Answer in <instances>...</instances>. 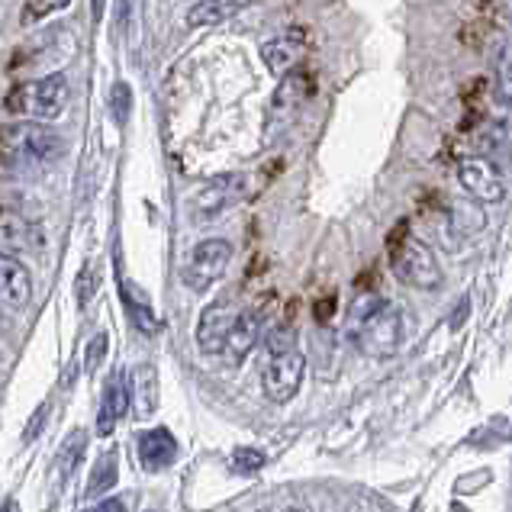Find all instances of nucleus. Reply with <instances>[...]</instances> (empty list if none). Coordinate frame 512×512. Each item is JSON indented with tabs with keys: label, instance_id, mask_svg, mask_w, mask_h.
Wrapping results in <instances>:
<instances>
[{
	"label": "nucleus",
	"instance_id": "1",
	"mask_svg": "<svg viewBox=\"0 0 512 512\" xmlns=\"http://www.w3.org/2000/svg\"><path fill=\"white\" fill-rule=\"evenodd\" d=\"M62 152V136L46 123L23 120L0 129V174L7 178H23V174L49 168L62 158Z\"/></svg>",
	"mask_w": 512,
	"mask_h": 512
},
{
	"label": "nucleus",
	"instance_id": "2",
	"mask_svg": "<svg viewBox=\"0 0 512 512\" xmlns=\"http://www.w3.org/2000/svg\"><path fill=\"white\" fill-rule=\"evenodd\" d=\"M409 232V223H397V229L390 232L387 239V252H390V268L393 274L400 277L406 287L413 290H438L445 281L442 274V265H438V258L432 248L416 239V236H406Z\"/></svg>",
	"mask_w": 512,
	"mask_h": 512
},
{
	"label": "nucleus",
	"instance_id": "3",
	"mask_svg": "<svg viewBox=\"0 0 512 512\" xmlns=\"http://www.w3.org/2000/svg\"><path fill=\"white\" fill-rule=\"evenodd\" d=\"M71 100V87L65 75H46L36 81H23L10 91L7 97V110L26 116L33 123H52L65 113Z\"/></svg>",
	"mask_w": 512,
	"mask_h": 512
},
{
	"label": "nucleus",
	"instance_id": "4",
	"mask_svg": "<svg viewBox=\"0 0 512 512\" xmlns=\"http://www.w3.org/2000/svg\"><path fill=\"white\" fill-rule=\"evenodd\" d=\"M316 91V84L310 78V71H290V75L281 78V84L274 87L271 104H268V120H265V145H274L281 139L290 126L297 123V116L303 110V104L310 100V94Z\"/></svg>",
	"mask_w": 512,
	"mask_h": 512
},
{
	"label": "nucleus",
	"instance_id": "5",
	"mask_svg": "<svg viewBox=\"0 0 512 512\" xmlns=\"http://www.w3.org/2000/svg\"><path fill=\"white\" fill-rule=\"evenodd\" d=\"M400 342H403V313L393 303L380 306V310L355 335L358 351H361V355H368L371 361L393 358V355H397Z\"/></svg>",
	"mask_w": 512,
	"mask_h": 512
},
{
	"label": "nucleus",
	"instance_id": "6",
	"mask_svg": "<svg viewBox=\"0 0 512 512\" xmlns=\"http://www.w3.org/2000/svg\"><path fill=\"white\" fill-rule=\"evenodd\" d=\"M232 261V242L226 239H203L190 248L184 265V284L194 294H207V290L229 271Z\"/></svg>",
	"mask_w": 512,
	"mask_h": 512
},
{
	"label": "nucleus",
	"instance_id": "7",
	"mask_svg": "<svg viewBox=\"0 0 512 512\" xmlns=\"http://www.w3.org/2000/svg\"><path fill=\"white\" fill-rule=\"evenodd\" d=\"M245 197V178L242 174H219V178L203 184L194 200H190V213H194L197 223H210V219L223 216L229 207Z\"/></svg>",
	"mask_w": 512,
	"mask_h": 512
},
{
	"label": "nucleus",
	"instance_id": "8",
	"mask_svg": "<svg viewBox=\"0 0 512 512\" xmlns=\"http://www.w3.org/2000/svg\"><path fill=\"white\" fill-rule=\"evenodd\" d=\"M458 184L467 190V197H474L477 203H503L506 197V181L500 168L490 158H461L458 162Z\"/></svg>",
	"mask_w": 512,
	"mask_h": 512
},
{
	"label": "nucleus",
	"instance_id": "9",
	"mask_svg": "<svg viewBox=\"0 0 512 512\" xmlns=\"http://www.w3.org/2000/svg\"><path fill=\"white\" fill-rule=\"evenodd\" d=\"M303 374H306V358L300 351L277 355L265 364V371H261V390H265V397L271 403H287L297 397Z\"/></svg>",
	"mask_w": 512,
	"mask_h": 512
},
{
	"label": "nucleus",
	"instance_id": "10",
	"mask_svg": "<svg viewBox=\"0 0 512 512\" xmlns=\"http://www.w3.org/2000/svg\"><path fill=\"white\" fill-rule=\"evenodd\" d=\"M236 310L229 303H210L207 310L200 313V323H197V348L200 355H223L226 342H229V332L236 326Z\"/></svg>",
	"mask_w": 512,
	"mask_h": 512
},
{
	"label": "nucleus",
	"instance_id": "11",
	"mask_svg": "<svg viewBox=\"0 0 512 512\" xmlns=\"http://www.w3.org/2000/svg\"><path fill=\"white\" fill-rule=\"evenodd\" d=\"M29 297H33V277H29L26 265L13 255L0 252V303L7 310H23Z\"/></svg>",
	"mask_w": 512,
	"mask_h": 512
},
{
	"label": "nucleus",
	"instance_id": "12",
	"mask_svg": "<svg viewBox=\"0 0 512 512\" xmlns=\"http://www.w3.org/2000/svg\"><path fill=\"white\" fill-rule=\"evenodd\" d=\"M300 55H303V29H290V33L274 36L261 46V62L277 78L290 75L294 65L300 62Z\"/></svg>",
	"mask_w": 512,
	"mask_h": 512
},
{
	"label": "nucleus",
	"instance_id": "13",
	"mask_svg": "<svg viewBox=\"0 0 512 512\" xmlns=\"http://www.w3.org/2000/svg\"><path fill=\"white\" fill-rule=\"evenodd\" d=\"M129 406H133V377L129 374H116L110 384H107V393H104V403H100V416H97V432L100 435H113L116 422H120Z\"/></svg>",
	"mask_w": 512,
	"mask_h": 512
},
{
	"label": "nucleus",
	"instance_id": "14",
	"mask_svg": "<svg viewBox=\"0 0 512 512\" xmlns=\"http://www.w3.org/2000/svg\"><path fill=\"white\" fill-rule=\"evenodd\" d=\"M136 451L145 471H165L178 458V438L168 429H149L136 438Z\"/></svg>",
	"mask_w": 512,
	"mask_h": 512
},
{
	"label": "nucleus",
	"instance_id": "15",
	"mask_svg": "<svg viewBox=\"0 0 512 512\" xmlns=\"http://www.w3.org/2000/svg\"><path fill=\"white\" fill-rule=\"evenodd\" d=\"M261 323H265V313H258V310H245L236 316V326H232L226 351H223L229 364H242L248 355H252L261 339Z\"/></svg>",
	"mask_w": 512,
	"mask_h": 512
},
{
	"label": "nucleus",
	"instance_id": "16",
	"mask_svg": "<svg viewBox=\"0 0 512 512\" xmlns=\"http://www.w3.org/2000/svg\"><path fill=\"white\" fill-rule=\"evenodd\" d=\"M255 0H197L194 7L187 10V26L200 29V26H219L232 20L236 13H242L245 7H252Z\"/></svg>",
	"mask_w": 512,
	"mask_h": 512
},
{
	"label": "nucleus",
	"instance_id": "17",
	"mask_svg": "<svg viewBox=\"0 0 512 512\" xmlns=\"http://www.w3.org/2000/svg\"><path fill=\"white\" fill-rule=\"evenodd\" d=\"M36 245V226H29L17 213H0V252H29Z\"/></svg>",
	"mask_w": 512,
	"mask_h": 512
},
{
	"label": "nucleus",
	"instance_id": "18",
	"mask_svg": "<svg viewBox=\"0 0 512 512\" xmlns=\"http://www.w3.org/2000/svg\"><path fill=\"white\" fill-rule=\"evenodd\" d=\"M155 406H158V377H155V368L142 364L133 374V409L139 419H145L155 413Z\"/></svg>",
	"mask_w": 512,
	"mask_h": 512
},
{
	"label": "nucleus",
	"instance_id": "19",
	"mask_svg": "<svg viewBox=\"0 0 512 512\" xmlns=\"http://www.w3.org/2000/svg\"><path fill=\"white\" fill-rule=\"evenodd\" d=\"M120 297H123V303H126V310H129V319L136 323V329L142 332V335H155L158 332V316H155V310H152V303L149 300H142L136 290H133V284H123L120 287Z\"/></svg>",
	"mask_w": 512,
	"mask_h": 512
},
{
	"label": "nucleus",
	"instance_id": "20",
	"mask_svg": "<svg viewBox=\"0 0 512 512\" xmlns=\"http://www.w3.org/2000/svg\"><path fill=\"white\" fill-rule=\"evenodd\" d=\"M116 477H120V471H116V455H113V451H107V455L94 464L91 480H87V496H100V493L113 490Z\"/></svg>",
	"mask_w": 512,
	"mask_h": 512
},
{
	"label": "nucleus",
	"instance_id": "21",
	"mask_svg": "<svg viewBox=\"0 0 512 512\" xmlns=\"http://www.w3.org/2000/svg\"><path fill=\"white\" fill-rule=\"evenodd\" d=\"M84 448H87V432L84 429H75L65 438L62 451H58V480H68V474L75 471V464L81 461Z\"/></svg>",
	"mask_w": 512,
	"mask_h": 512
},
{
	"label": "nucleus",
	"instance_id": "22",
	"mask_svg": "<svg viewBox=\"0 0 512 512\" xmlns=\"http://www.w3.org/2000/svg\"><path fill=\"white\" fill-rule=\"evenodd\" d=\"M451 226H455L458 236H474L477 229L487 226V216L477 203H458V207L451 210Z\"/></svg>",
	"mask_w": 512,
	"mask_h": 512
},
{
	"label": "nucleus",
	"instance_id": "23",
	"mask_svg": "<svg viewBox=\"0 0 512 512\" xmlns=\"http://www.w3.org/2000/svg\"><path fill=\"white\" fill-rule=\"evenodd\" d=\"M384 306V300L380 297H374V294H364V297H358L355 300V306H351V313H348V326H345V335L351 342H355V335L361 332V326L368 323V319Z\"/></svg>",
	"mask_w": 512,
	"mask_h": 512
},
{
	"label": "nucleus",
	"instance_id": "24",
	"mask_svg": "<svg viewBox=\"0 0 512 512\" xmlns=\"http://www.w3.org/2000/svg\"><path fill=\"white\" fill-rule=\"evenodd\" d=\"M265 351L271 358L277 355H290V351H297V329L294 326H274L268 335H265Z\"/></svg>",
	"mask_w": 512,
	"mask_h": 512
},
{
	"label": "nucleus",
	"instance_id": "25",
	"mask_svg": "<svg viewBox=\"0 0 512 512\" xmlns=\"http://www.w3.org/2000/svg\"><path fill=\"white\" fill-rule=\"evenodd\" d=\"M265 451H258V448H236L232 451V471H239V474H258L261 467H265Z\"/></svg>",
	"mask_w": 512,
	"mask_h": 512
},
{
	"label": "nucleus",
	"instance_id": "26",
	"mask_svg": "<svg viewBox=\"0 0 512 512\" xmlns=\"http://www.w3.org/2000/svg\"><path fill=\"white\" fill-rule=\"evenodd\" d=\"M71 0H26V10H23V20H42V17H52V13L65 10Z\"/></svg>",
	"mask_w": 512,
	"mask_h": 512
},
{
	"label": "nucleus",
	"instance_id": "27",
	"mask_svg": "<svg viewBox=\"0 0 512 512\" xmlns=\"http://www.w3.org/2000/svg\"><path fill=\"white\" fill-rule=\"evenodd\" d=\"M107 348H110V335L107 332H97L91 345H87V358H84V368L87 371H97L100 368V361L107 358Z\"/></svg>",
	"mask_w": 512,
	"mask_h": 512
},
{
	"label": "nucleus",
	"instance_id": "28",
	"mask_svg": "<svg viewBox=\"0 0 512 512\" xmlns=\"http://www.w3.org/2000/svg\"><path fill=\"white\" fill-rule=\"evenodd\" d=\"M94 290H97V271H94V265H84L81 274H78V306H81V310L91 303Z\"/></svg>",
	"mask_w": 512,
	"mask_h": 512
},
{
	"label": "nucleus",
	"instance_id": "29",
	"mask_svg": "<svg viewBox=\"0 0 512 512\" xmlns=\"http://www.w3.org/2000/svg\"><path fill=\"white\" fill-rule=\"evenodd\" d=\"M129 100H133V91H129V84H113V116L116 123H126L129 116Z\"/></svg>",
	"mask_w": 512,
	"mask_h": 512
},
{
	"label": "nucleus",
	"instance_id": "30",
	"mask_svg": "<svg viewBox=\"0 0 512 512\" xmlns=\"http://www.w3.org/2000/svg\"><path fill=\"white\" fill-rule=\"evenodd\" d=\"M496 91H500V100L506 104V110L512 113V65L509 62L500 65V75H496Z\"/></svg>",
	"mask_w": 512,
	"mask_h": 512
},
{
	"label": "nucleus",
	"instance_id": "31",
	"mask_svg": "<svg viewBox=\"0 0 512 512\" xmlns=\"http://www.w3.org/2000/svg\"><path fill=\"white\" fill-rule=\"evenodd\" d=\"M46 413H49V403H42V406L36 409V413H33V422H29L26 432H23V442H26V445L33 442V438L39 435V429H42V419H46Z\"/></svg>",
	"mask_w": 512,
	"mask_h": 512
},
{
	"label": "nucleus",
	"instance_id": "32",
	"mask_svg": "<svg viewBox=\"0 0 512 512\" xmlns=\"http://www.w3.org/2000/svg\"><path fill=\"white\" fill-rule=\"evenodd\" d=\"M316 319H319V323H329V319H332V313H335V297H323V300H319L316 303Z\"/></svg>",
	"mask_w": 512,
	"mask_h": 512
},
{
	"label": "nucleus",
	"instance_id": "33",
	"mask_svg": "<svg viewBox=\"0 0 512 512\" xmlns=\"http://www.w3.org/2000/svg\"><path fill=\"white\" fill-rule=\"evenodd\" d=\"M87 512H126V503L116 500V496H110V500H100L94 509H87Z\"/></svg>",
	"mask_w": 512,
	"mask_h": 512
},
{
	"label": "nucleus",
	"instance_id": "34",
	"mask_svg": "<svg viewBox=\"0 0 512 512\" xmlns=\"http://www.w3.org/2000/svg\"><path fill=\"white\" fill-rule=\"evenodd\" d=\"M104 7H107V0H91V13H94L97 23H100V17H104Z\"/></svg>",
	"mask_w": 512,
	"mask_h": 512
},
{
	"label": "nucleus",
	"instance_id": "35",
	"mask_svg": "<svg viewBox=\"0 0 512 512\" xmlns=\"http://www.w3.org/2000/svg\"><path fill=\"white\" fill-rule=\"evenodd\" d=\"M0 512H20V506H17V500H7L4 506H0Z\"/></svg>",
	"mask_w": 512,
	"mask_h": 512
},
{
	"label": "nucleus",
	"instance_id": "36",
	"mask_svg": "<svg viewBox=\"0 0 512 512\" xmlns=\"http://www.w3.org/2000/svg\"><path fill=\"white\" fill-rule=\"evenodd\" d=\"M281 512H303L300 506H287V509H281Z\"/></svg>",
	"mask_w": 512,
	"mask_h": 512
}]
</instances>
